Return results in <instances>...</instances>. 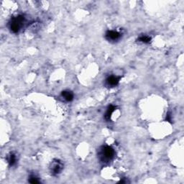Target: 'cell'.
<instances>
[{
	"label": "cell",
	"instance_id": "9c48e42d",
	"mask_svg": "<svg viewBox=\"0 0 184 184\" xmlns=\"http://www.w3.org/2000/svg\"><path fill=\"white\" fill-rule=\"evenodd\" d=\"M138 41L143 43H149L151 41V38L147 35H141L138 38Z\"/></svg>",
	"mask_w": 184,
	"mask_h": 184
},
{
	"label": "cell",
	"instance_id": "8992f818",
	"mask_svg": "<svg viewBox=\"0 0 184 184\" xmlns=\"http://www.w3.org/2000/svg\"><path fill=\"white\" fill-rule=\"evenodd\" d=\"M61 96L63 99H64L65 101H73V99H74V94H73V92H71V91H63L61 93Z\"/></svg>",
	"mask_w": 184,
	"mask_h": 184
},
{
	"label": "cell",
	"instance_id": "ba28073f",
	"mask_svg": "<svg viewBox=\"0 0 184 184\" xmlns=\"http://www.w3.org/2000/svg\"><path fill=\"white\" fill-rule=\"evenodd\" d=\"M7 161L10 166H13L17 163V157H16L14 153H10V155L8 156Z\"/></svg>",
	"mask_w": 184,
	"mask_h": 184
},
{
	"label": "cell",
	"instance_id": "52a82bcc",
	"mask_svg": "<svg viewBox=\"0 0 184 184\" xmlns=\"http://www.w3.org/2000/svg\"><path fill=\"white\" fill-rule=\"evenodd\" d=\"M116 107L114 105H110L108 106L107 108V110H106V112L105 113V116H104V117H105V119L106 120H110L111 117H112V114L114 112Z\"/></svg>",
	"mask_w": 184,
	"mask_h": 184
},
{
	"label": "cell",
	"instance_id": "7a4b0ae2",
	"mask_svg": "<svg viewBox=\"0 0 184 184\" xmlns=\"http://www.w3.org/2000/svg\"><path fill=\"white\" fill-rule=\"evenodd\" d=\"M25 23V18L24 15H17V17L12 18L9 23L11 32L17 33L23 27Z\"/></svg>",
	"mask_w": 184,
	"mask_h": 184
},
{
	"label": "cell",
	"instance_id": "6da1fadb",
	"mask_svg": "<svg viewBox=\"0 0 184 184\" xmlns=\"http://www.w3.org/2000/svg\"><path fill=\"white\" fill-rule=\"evenodd\" d=\"M99 158L101 162L107 163L112 161L115 156V150L112 147L104 145L101 147L98 153Z\"/></svg>",
	"mask_w": 184,
	"mask_h": 184
},
{
	"label": "cell",
	"instance_id": "30bf717a",
	"mask_svg": "<svg viewBox=\"0 0 184 184\" xmlns=\"http://www.w3.org/2000/svg\"><path fill=\"white\" fill-rule=\"evenodd\" d=\"M28 181L29 183H40V180H39V178H38V177H36L35 176H34V175H32V176H29V180H28Z\"/></svg>",
	"mask_w": 184,
	"mask_h": 184
},
{
	"label": "cell",
	"instance_id": "5b68a950",
	"mask_svg": "<svg viewBox=\"0 0 184 184\" xmlns=\"http://www.w3.org/2000/svg\"><path fill=\"white\" fill-rule=\"evenodd\" d=\"M120 77L117 76H110L106 79V85L109 87H114L119 83Z\"/></svg>",
	"mask_w": 184,
	"mask_h": 184
},
{
	"label": "cell",
	"instance_id": "3957f363",
	"mask_svg": "<svg viewBox=\"0 0 184 184\" xmlns=\"http://www.w3.org/2000/svg\"><path fill=\"white\" fill-rule=\"evenodd\" d=\"M63 168V164L58 160H53V162L51 163V166H50V170H51V174L53 175V176H56V175L61 173Z\"/></svg>",
	"mask_w": 184,
	"mask_h": 184
},
{
	"label": "cell",
	"instance_id": "277c9868",
	"mask_svg": "<svg viewBox=\"0 0 184 184\" xmlns=\"http://www.w3.org/2000/svg\"><path fill=\"white\" fill-rule=\"evenodd\" d=\"M122 34L116 30H108L105 34V38L108 41L115 42L119 40L121 38Z\"/></svg>",
	"mask_w": 184,
	"mask_h": 184
}]
</instances>
